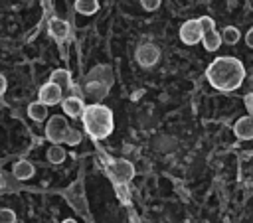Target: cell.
<instances>
[{
  "instance_id": "cell-1",
  "label": "cell",
  "mask_w": 253,
  "mask_h": 223,
  "mask_svg": "<svg viewBox=\"0 0 253 223\" xmlns=\"http://www.w3.org/2000/svg\"><path fill=\"white\" fill-rule=\"evenodd\" d=\"M206 77H208V83L217 89V91H223V93H231L235 89L241 87L243 79H245V67L239 59L235 57H215L208 71H206Z\"/></svg>"
},
{
  "instance_id": "cell-2",
  "label": "cell",
  "mask_w": 253,
  "mask_h": 223,
  "mask_svg": "<svg viewBox=\"0 0 253 223\" xmlns=\"http://www.w3.org/2000/svg\"><path fill=\"white\" fill-rule=\"evenodd\" d=\"M81 118H83V124H85V130L89 132L91 138L95 140H103L107 138L113 128H115V120H113V112L109 107L105 105H89V107H83V112H81Z\"/></svg>"
},
{
  "instance_id": "cell-3",
  "label": "cell",
  "mask_w": 253,
  "mask_h": 223,
  "mask_svg": "<svg viewBox=\"0 0 253 223\" xmlns=\"http://www.w3.org/2000/svg\"><path fill=\"white\" fill-rule=\"evenodd\" d=\"M67 130H69L67 120H65L61 114H53V116L47 120L45 136H47V140H49V142L59 144V142H63V136H65V132H67Z\"/></svg>"
},
{
  "instance_id": "cell-4",
  "label": "cell",
  "mask_w": 253,
  "mask_h": 223,
  "mask_svg": "<svg viewBox=\"0 0 253 223\" xmlns=\"http://www.w3.org/2000/svg\"><path fill=\"white\" fill-rule=\"evenodd\" d=\"M109 170H111V176H113V180L117 184H126L134 176V166L128 160H123V158L121 160H115Z\"/></svg>"
},
{
  "instance_id": "cell-5",
  "label": "cell",
  "mask_w": 253,
  "mask_h": 223,
  "mask_svg": "<svg viewBox=\"0 0 253 223\" xmlns=\"http://www.w3.org/2000/svg\"><path fill=\"white\" fill-rule=\"evenodd\" d=\"M202 34H204V30H202L198 18H196V20H188V22H184L182 28H180V39H182L184 43H188V45L198 43V41L202 39Z\"/></svg>"
},
{
  "instance_id": "cell-6",
  "label": "cell",
  "mask_w": 253,
  "mask_h": 223,
  "mask_svg": "<svg viewBox=\"0 0 253 223\" xmlns=\"http://www.w3.org/2000/svg\"><path fill=\"white\" fill-rule=\"evenodd\" d=\"M160 59V51L156 45L152 43H142L136 47V61L142 65V67H150L154 65L156 61Z\"/></svg>"
},
{
  "instance_id": "cell-7",
  "label": "cell",
  "mask_w": 253,
  "mask_h": 223,
  "mask_svg": "<svg viewBox=\"0 0 253 223\" xmlns=\"http://www.w3.org/2000/svg\"><path fill=\"white\" fill-rule=\"evenodd\" d=\"M40 101L43 103V105H57L59 101H61V87H57L55 83H45V85H42V89H40Z\"/></svg>"
},
{
  "instance_id": "cell-8",
  "label": "cell",
  "mask_w": 253,
  "mask_h": 223,
  "mask_svg": "<svg viewBox=\"0 0 253 223\" xmlns=\"http://www.w3.org/2000/svg\"><path fill=\"white\" fill-rule=\"evenodd\" d=\"M233 132L239 140H251L253 138V118H251V114H245V116L237 118L235 124H233Z\"/></svg>"
},
{
  "instance_id": "cell-9",
  "label": "cell",
  "mask_w": 253,
  "mask_h": 223,
  "mask_svg": "<svg viewBox=\"0 0 253 223\" xmlns=\"http://www.w3.org/2000/svg\"><path fill=\"white\" fill-rule=\"evenodd\" d=\"M61 107H63V112H65L67 116H73V118H77V116H81L85 103H83L79 97H67V99H63Z\"/></svg>"
},
{
  "instance_id": "cell-10",
  "label": "cell",
  "mask_w": 253,
  "mask_h": 223,
  "mask_svg": "<svg viewBox=\"0 0 253 223\" xmlns=\"http://www.w3.org/2000/svg\"><path fill=\"white\" fill-rule=\"evenodd\" d=\"M202 45L206 47V51H215L219 45H221V36L215 32V28H210L202 34Z\"/></svg>"
},
{
  "instance_id": "cell-11",
  "label": "cell",
  "mask_w": 253,
  "mask_h": 223,
  "mask_svg": "<svg viewBox=\"0 0 253 223\" xmlns=\"http://www.w3.org/2000/svg\"><path fill=\"white\" fill-rule=\"evenodd\" d=\"M12 174H14L18 180H30V178L36 174V168H34L32 162H28V160H20V162L14 164Z\"/></svg>"
},
{
  "instance_id": "cell-12",
  "label": "cell",
  "mask_w": 253,
  "mask_h": 223,
  "mask_svg": "<svg viewBox=\"0 0 253 223\" xmlns=\"http://www.w3.org/2000/svg\"><path fill=\"white\" fill-rule=\"evenodd\" d=\"M49 32H51V36H53L55 39L63 41V39L67 37V34H69V26H67V22H63V20H59V18H53V20L49 22Z\"/></svg>"
},
{
  "instance_id": "cell-13",
  "label": "cell",
  "mask_w": 253,
  "mask_h": 223,
  "mask_svg": "<svg viewBox=\"0 0 253 223\" xmlns=\"http://www.w3.org/2000/svg\"><path fill=\"white\" fill-rule=\"evenodd\" d=\"M28 114H30V118L42 122V120H45V116H47V105H43L42 101L30 103V105H28Z\"/></svg>"
},
{
  "instance_id": "cell-14",
  "label": "cell",
  "mask_w": 253,
  "mask_h": 223,
  "mask_svg": "<svg viewBox=\"0 0 253 223\" xmlns=\"http://www.w3.org/2000/svg\"><path fill=\"white\" fill-rule=\"evenodd\" d=\"M49 81L55 83L57 87H61V91H63V89H67V87L71 85V75H69V71H65V69H55V71L51 73Z\"/></svg>"
},
{
  "instance_id": "cell-15",
  "label": "cell",
  "mask_w": 253,
  "mask_h": 223,
  "mask_svg": "<svg viewBox=\"0 0 253 223\" xmlns=\"http://www.w3.org/2000/svg\"><path fill=\"white\" fill-rule=\"evenodd\" d=\"M75 10L83 16H91L99 10V2L97 0H75Z\"/></svg>"
},
{
  "instance_id": "cell-16",
  "label": "cell",
  "mask_w": 253,
  "mask_h": 223,
  "mask_svg": "<svg viewBox=\"0 0 253 223\" xmlns=\"http://www.w3.org/2000/svg\"><path fill=\"white\" fill-rule=\"evenodd\" d=\"M65 156H67V152H65L59 144H55V142L47 148V160H49L51 164H61V162L65 160Z\"/></svg>"
},
{
  "instance_id": "cell-17",
  "label": "cell",
  "mask_w": 253,
  "mask_h": 223,
  "mask_svg": "<svg viewBox=\"0 0 253 223\" xmlns=\"http://www.w3.org/2000/svg\"><path fill=\"white\" fill-rule=\"evenodd\" d=\"M239 37H241V34H239V30H237L235 26H227V28L223 30V34H221V41H223V43H227V45L237 43V41H239Z\"/></svg>"
},
{
  "instance_id": "cell-18",
  "label": "cell",
  "mask_w": 253,
  "mask_h": 223,
  "mask_svg": "<svg viewBox=\"0 0 253 223\" xmlns=\"http://www.w3.org/2000/svg\"><path fill=\"white\" fill-rule=\"evenodd\" d=\"M105 93H107V85H101V83H89L87 85V95H91L95 99L105 97Z\"/></svg>"
},
{
  "instance_id": "cell-19",
  "label": "cell",
  "mask_w": 253,
  "mask_h": 223,
  "mask_svg": "<svg viewBox=\"0 0 253 223\" xmlns=\"http://www.w3.org/2000/svg\"><path fill=\"white\" fill-rule=\"evenodd\" d=\"M63 142H65V144H69V146L79 144V142H81V132H79V130L69 128V130L65 132V136H63Z\"/></svg>"
},
{
  "instance_id": "cell-20",
  "label": "cell",
  "mask_w": 253,
  "mask_h": 223,
  "mask_svg": "<svg viewBox=\"0 0 253 223\" xmlns=\"http://www.w3.org/2000/svg\"><path fill=\"white\" fill-rule=\"evenodd\" d=\"M14 221H16V213L12 209L8 207L0 209V223H14Z\"/></svg>"
},
{
  "instance_id": "cell-21",
  "label": "cell",
  "mask_w": 253,
  "mask_h": 223,
  "mask_svg": "<svg viewBox=\"0 0 253 223\" xmlns=\"http://www.w3.org/2000/svg\"><path fill=\"white\" fill-rule=\"evenodd\" d=\"M140 6H142L146 12H154V10H158L160 0H140Z\"/></svg>"
},
{
  "instance_id": "cell-22",
  "label": "cell",
  "mask_w": 253,
  "mask_h": 223,
  "mask_svg": "<svg viewBox=\"0 0 253 223\" xmlns=\"http://www.w3.org/2000/svg\"><path fill=\"white\" fill-rule=\"evenodd\" d=\"M198 22H200V26H202L204 32L210 30V28H213V20L210 16H202V18H198Z\"/></svg>"
},
{
  "instance_id": "cell-23",
  "label": "cell",
  "mask_w": 253,
  "mask_h": 223,
  "mask_svg": "<svg viewBox=\"0 0 253 223\" xmlns=\"http://www.w3.org/2000/svg\"><path fill=\"white\" fill-rule=\"evenodd\" d=\"M243 103H245V109H247V114L253 112V93H247L243 97Z\"/></svg>"
},
{
  "instance_id": "cell-24",
  "label": "cell",
  "mask_w": 253,
  "mask_h": 223,
  "mask_svg": "<svg viewBox=\"0 0 253 223\" xmlns=\"http://www.w3.org/2000/svg\"><path fill=\"white\" fill-rule=\"evenodd\" d=\"M245 43H247L249 47H253V30H247V34H245Z\"/></svg>"
},
{
  "instance_id": "cell-25",
  "label": "cell",
  "mask_w": 253,
  "mask_h": 223,
  "mask_svg": "<svg viewBox=\"0 0 253 223\" xmlns=\"http://www.w3.org/2000/svg\"><path fill=\"white\" fill-rule=\"evenodd\" d=\"M6 85H8V83H6V77H4V75H0V95L6 91Z\"/></svg>"
}]
</instances>
